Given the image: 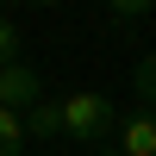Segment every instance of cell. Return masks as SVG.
<instances>
[{"instance_id": "obj_5", "label": "cell", "mask_w": 156, "mask_h": 156, "mask_svg": "<svg viewBox=\"0 0 156 156\" xmlns=\"http://www.w3.org/2000/svg\"><path fill=\"white\" fill-rule=\"evenodd\" d=\"M131 94H137V106H156V50L150 56H137V69H131Z\"/></svg>"}, {"instance_id": "obj_3", "label": "cell", "mask_w": 156, "mask_h": 156, "mask_svg": "<svg viewBox=\"0 0 156 156\" xmlns=\"http://www.w3.org/2000/svg\"><path fill=\"white\" fill-rule=\"evenodd\" d=\"M119 156H156V112L137 106L131 119L119 125Z\"/></svg>"}, {"instance_id": "obj_6", "label": "cell", "mask_w": 156, "mask_h": 156, "mask_svg": "<svg viewBox=\"0 0 156 156\" xmlns=\"http://www.w3.org/2000/svg\"><path fill=\"white\" fill-rule=\"evenodd\" d=\"M19 50H25V31H19V19H0V69H12V62H25Z\"/></svg>"}, {"instance_id": "obj_1", "label": "cell", "mask_w": 156, "mask_h": 156, "mask_svg": "<svg viewBox=\"0 0 156 156\" xmlns=\"http://www.w3.org/2000/svg\"><path fill=\"white\" fill-rule=\"evenodd\" d=\"M62 106V137H69L75 150H100L112 131H119V106H112L106 94H69V100H56Z\"/></svg>"}, {"instance_id": "obj_2", "label": "cell", "mask_w": 156, "mask_h": 156, "mask_svg": "<svg viewBox=\"0 0 156 156\" xmlns=\"http://www.w3.org/2000/svg\"><path fill=\"white\" fill-rule=\"evenodd\" d=\"M37 100H44V75L31 69V62H12V69H0V112H31Z\"/></svg>"}, {"instance_id": "obj_9", "label": "cell", "mask_w": 156, "mask_h": 156, "mask_svg": "<svg viewBox=\"0 0 156 156\" xmlns=\"http://www.w3.org/2000/svg\"><path fill=\"white\" fill-rule=\"evenodd\" d=\"M100 156H119V150H100Z\"/></svg>"}, {"instance_id": "obj_4", "label": "cell", "mask_w": 156, "mask_h": 156, "mask_svg": "<svg viewBox=\"0 0 156 156\" xmlns=\"http://www.w3.org/2000/svg\"><path fill=\"white\" fill-rule=\"evenodd\" d=\"M31 137L37 144H44V137H62V106L56 100H37V106L25 112V144H31Z\"/></svg>"}, {"instance_id": "obj_7", "label": "cell", "mask_w": 156, "mask_h": 156, "mask_svg": "<svg viewBox=\"0 0 156 156\" xmlns=\"http://www.w3.org/2000/svg\"><path fill=\"white\" fill-rule=\"evenodd\" d=\"M0 156H25V119L0 112Z\"/></svg>"}, {"instance_id": "obj_8", "label": "cell", "mask_w": 156, "mask_h": 156, "mask_svg": "<svg viewBox=\"0 0 156 156\" xmlns=\"http://www.w3.org/2000/svg\"><path fill=\"white\" fill-rule=\"evenodd\" d=\"M150 12V0H119V6H112V19H144Z\"/></svg>"}]
</instances>
